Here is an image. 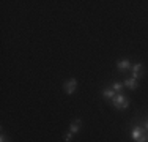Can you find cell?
Segmentation results:
<instances>
[{"label":"cell","instance_id":"6da1fadb","mask_svg":"<svg viewBox=\"0 0 148 142\" xmlns=\"http://www.w3.org/2000/svg\"><path fill=\"white\" fill-rule=\"evenodd\" d=\"M112 104H114L115 109H118V111H125V109L129 108V99L125 97V95H115L114 98H112Z\"/></svg>","mask_w":148,"mask_h":142},{"label":"cell","instance_id":"7a4b0ae2","mask_svg":"<svg viewBox=\"0 0 148 142\" xmlns=\"http://www.w3.org/2000/svg\"><path fill=\"white\" fill-rule=\"evenodd\" d=\"M131 137H132L136 142H147V141H148V134L145 133V130H143V128H140V126L132 128Z\"/></svg>","mask_w":148,"mask_h":142},{"label":"cell","instance_id":"3957f363","mask_svg":"<svg viewBox=\"0 0 148 142\" xmlns=\"http://www.w3.org/2000/svg\"><path fill=\"white\" fill-rule=\"evenodd\" d=\"M76 88H77V79H74V77L63 84V90H65L66 95H73L76 92Z\"/></svg>","mask_w":148,"mask_h":142},{"label":"cell","instance_id":"277c9868","mask_svg":"<svg viewBox=\"0 0 148 142\" xmlns=\"http://www.w3.org/2000/svg\"><path fill=\"white\" fill-rule=\"evenodd\" d=\"M143 76V65L142 63H134L132 65V77L134 79H139Z\"/></svg>","mask_w":148,"mask_h":142},{"label":"cell","instance_id":"5b68a950","mask_svg":"<svg viewBox=\"0 0 148 142\" xmlns=\"http://www.w3.org/2000/svg\"><path fill=\"white\" fill-rule=\"evenodd\" d=\"M80 126H82V120H80V119H76L74 122H71V125H69V133L77 134V133L80 131Z\"/></svg>","mask_w":148,"mask_h":142},{"label":"cell","instance_id":"8992f818","mask_svg":"<svg viewBox=\"0 0 148 142\" xmlns=\"http://www.w3.org/2000/svg\"><path fill=\"white\" fill-rule=\"evenodd\" d=\"M123 87L129 88V90H136V88L139 87V82H137V79H134V77H129V79H125Z\"/></svg>","mask_w":148,"mask_h":142},{"label":"cell","instance_id":"52a82bcc","mask_svg":"<svg viewBox=\"0 0 148 142\" xmlns=\"http://www.w3.org/2000/svg\"><path fill=\"white\" fill-rule=\"evenodd\" d=\"M131 66V63H129V60H126V59H123V60H118L117 62V68L118 71H126Z\"/></svg>","mask_w":148,"mask_h":142},{"label":"cell","instance_id":"ba28073f","mask_svg":"<svg viewBox=\"0 0 148 142\" xmlns=\"http://www.w3.org/2000/svg\"><path fill=\"white\" fill-rule=\"evenodd\" d=\"M103 97L106 98V99H112L115 97V92H114V88L112 87H106L104 90H103Z\"/></svg>","mask_w":148,"mask_h":142},{"label":"cell","instance_id":"9c48e42d","mask_svg":"<svg viewBox=\"0 0 148 142\" xmlns=\"http://www.w3.org/2000/svg\"><path fill=\"white\" fill-rule=\"evenodd\" d=\"M112 88H114V92H120L123 88V84L121 82H115L114 85H112Z\"/></svg>","mask_w":148,"mask_h":142},{"label":"cell","instance_id":"30bf717a","mask_svg":"<svg viewBox=\"0 0 148 142\" xmlns=\"http://www.w3.org/2000/svg\"><path fill=\"white\" fill-rule=\"evenodd\" d=\"M73 136H74L73 133H68V134H66V136H65V141H66V142H69V141L73 139Z\"/></svg>","mask_w":148,"mask_h":142},{"label":"cell","instance_id":"8fae6325","mask_svg":"<svg viewBox=\"0 0 148 142\" xmlns=\"http://www.w3.org/2000/svg\"><path fill=\"white\" fill-rule=\"evenodd\" d=\"M0 142H10L8 139H6V136H5L3 133H2V136H0Z\"/></svg>","mask_w":148,"mask_h":142},{"label":"cell","instance_id":"7c38bea8","mask_svg":"<svg viewBox=\"0 0 148 142\" xmlns=\"http://www.w3.org/2000/svg\"><path fill=\"white\" fill-rule=\"evenodd\" d=\"M145 130H148V122L145 123Z\"/></svg>","mask_w":148,"mask_h":142},{"label":"cell","instance_id":"4fadbf2b","mask_svg":"<svg viewBox=\"0 0 148 142\" xmlns=\"http://www.w3.org/2000/svg\"><path fill=\"white\" fill-rule=\"evenodd\" d=\"M147 142H148V141H147Z\"/></svg>","mask_w":148,"mask_h":142}]
</instances>
